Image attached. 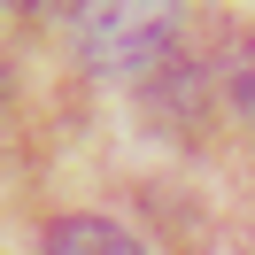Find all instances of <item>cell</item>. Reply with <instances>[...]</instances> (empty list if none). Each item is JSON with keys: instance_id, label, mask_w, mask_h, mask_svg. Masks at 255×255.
<instances>
[{"instance_id": "cell-1", "label": "cell", "mask_w": 255, "mask_h": 255, "mask_svg": "<svg viewBox=\"0 0 255 255\" xmlns=\"http://www.w3.org/2000/svg\"><path fill=\"white\" fill-rule=\"evenodd\" d=\"M178 16L170 8H93L85 16V62L93 70H131V62H155L170 47Z\"/></svg>"}, {"instance_id": "cell-2", "label": "cell", "mask_w": 255, "mask_h": 255, "mask_svg": "<svg viewBox=\"0 0 255 255\" xmlns=\"http://www.w3.org/2000/svg\"><path fill=\"white\" fill-rule=\"evenodd\" d=\"M47 255H147L116 217H62L47 232Z\"/></svg>"}]
</instances>
